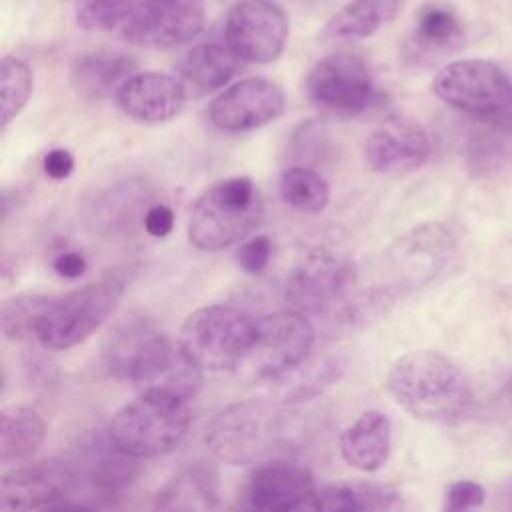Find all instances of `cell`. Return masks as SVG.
<instances>
[{
    "mask_svg": "<svg viewBox=\"0 0 512 512\" xmlns=\"http://www.w3.org/2000/svg\"><path fill=\"white\" fill-rule=\"evenodd\" d=\"M108 372L138 388V392H166L192 400L202 370L196 368L150 320L142 316L124 318L116 324L104 344Z\"/></svg>",
    "mask_w": 512,
    "mask_h": 512,
    "instance_id": "1",
    "label": "cell"
},
{
    "mask_svg": "<svg viewBox=\"0 0 512 512\" xmlns=\"http://www.w3.org/2000/svg\"><path fill=\"white\" fill-rule=\"evenodd\" d=\"M386 390L410 416L434 424L462 422L474 402L464 372L432 350L400 356L386 374Z\"/></svg>",
    "mask_w": 512,
    "mask_h": 512,
    "instance_id": "2",
    "label": "cell"
},
{
    "mask_svg": "<svg viewBox=\"0 0 512 512\" xmlns=\"http://www.w3.org/2000/svg\"><path fill=\"white\" fill-rule=\"evenodd\" d=\"M288 434L284 412L272 400L248 398L222 408L206 424L204 442L214 458L244 466L266 462Z\"/></svg>",
    "mask_w": 512,
    "mask_h": 512,
    "instance_id": "3",
    "label": "cell"
},
{
    "mask_svg": "<svg viewBox=\"0 0 512 512\" xmlns=\"http://www.w3.org/2000/svg\"><path fill=\"white\" fill-rule=\"evenodd\" d=\"M264 216L260 192L252 178L230 176L208 186L188 220V240L206 252H218L244 240Z\"/></svg>",
    "mask_w": 512,
    "mask_h": 512,
    "instance_id": "4",
    "label": "cell"
},
{
    "mask_svg": "<svg viewBox=\"0 0 512 512\" xmlns=\"http://www.w3.org/2000/svg\"><path fill=\"white\" fill-rule=\"evenodd\" d=\"M190 402L166 392H140L108 424L112 444L132 458H154L180 444L190 426Z\"/></svg>",
    "mask_w": 512,
    "mask_h": 512,
    "instance_id": "5",
    "label": "cell"
},
{
    "mask_svg": "<svg viewBox=\"0 0 512 512\" xmlns=\"http://www.w3.org/2000/svg\"><path fill=\"white\" fill-rule=\"evenodd\" d=\"M256 322L232 306H204L184 320L178 348L200 370L236 368L254 344Z\"/></svg>",
    "mask_w": 512,
    "mask_h": 512,
    "instance_id": "6",
    "label": "cell"
},
{
    "mask_svg": "<svg viewBox=\"0 0 512 512\" xmlns=\"http://www.w3.org/2000/svg\"><path fill=\"white\" fill-rule=\"evenodd\" d=\"M124 294V278L110 274L62 298H54L36 328L48 350H66L92 336L114 312Z\"/></svg>",
    "mask_w": 512,
    "mask_h": 512,
    "instance_id": "7",
    "label": "cell"
},
{
    "mask_svg": "<svg viewBox=\"0 0 512 512\" xmlns=\"http://www.w3.org/2000/svg\"><path fill=\"white\" fill-rule=\"evenodd\" d=\"M354 264L330 244L310 246L296 260L286 284V300L292 310L308 314H336L350 298Z\"/></svg>",
    "mask_w": 512,
    "mask_h": 512,
    "instance_id": "8",
    "label": "cell"
},
{
    "mask_svg": "<svg viewBox=\"0 0 512 512\" xmlns=\"http://www.w3.org/2000/svg\"><path fill=\"white\" fill-rule=\"evenodd\" d=\"M434 94L470 118H492L512 110V80L492 60H456L432 82Z\"/></svg>",
    "mask_w": 512,
    "mask_h": 512,
    "instance_id": "9",
    "label": "cell"
},
{
    "mask_svg": "<svg viewBox=\"0 0 512 512\" xmlns=\"http://www.w3.org/2000/svg\"><path fill=\"white\" fill-rule=\"evenodd\" d=\"M314 328L308 316L292 308L272 312L256 322L254 344L242 368L256 380H274L310 358Z\"/></svg>",
    "mask_w": 512,
    "mask_h": 512,
    "instance_id": "10",
    "label": "cell"
},
{
    "mask_svg": "<svg viewBox=\"0 0 512 512\" xmlns=\"http://www.w3.org/2000/svg\"><path fill=\"white\" fill-rule=\"evenodd\" d=\"M306 94L322 112L354 118L374 100V82L366 62L354 54H330L314 64L306 78Z\"/></svg>",
    "mask_w": 512,
    "mask_h": 512,
    "instance_id": "11",
    "label": "cell"
},
{
    "mask_svg": "<svg viewBox=\"0 0 512 512\" xmlns=\"http://www.w3.org/2000/svg\"><path fill=\"white\" fill-rule=\"evenodd\" d=\"M206 22L202 0H136L122 24L126 42L166 50L194 40Z\"/></svg>",
    "mask_w": 512,
    "mask_h": 512,
    "instance_id": "12",
    "label": "cell"
},
{
    "mask_svg": "<svg viewBox=\"0 0 512 512\" xmlns=\"http://www.w3.org/2000/svg\"><path fill=\"white\" fill-rule=\"evenodd\" d=\"M318 486L310 470L286 458L260 462L240 492V512H312Z\"/></svg>",
    "mask_w": 512,
    "mask_h": 512,
    "instance_id": "13",
    "label": "cell"
},
{
    "mask_svg": "<svg viewBox=\"0 0 512 512\" xmlns=\"http://www.w3.org/2000/svg\"><path fill=\"white\" fill-rule=\"evenodd\" d=\"M288 32V16L278 4L270 0H244L228 12L224 38L228 50L238 60L268 64L282 54Z\"/></svg>",
    "mask_w": 512,
    "mask_h": 512,
    "instance_id": "14",
    "label": "cell"
},
{
    "mask_svg": "<svg viewBox=\"0 0 512 512\" xmlns=\"http://www.w3.org/2000/svg\"><path fill=\"white\" fill-rule=\"evenodd\" d=\"M456 252L454 234L440 222H426L398 236L386 260L406 288H418L438 278Z\"/></svg>",
    "mask_w": 512,
    "mask_h": 512,
    "instance_id": "15",
    "label": "cell"
},
{
    "mask_svg": "<svg viewBox=\"0 0 512 512\" xmlns=\"http://www.w3.org/2000/svg\"><path fill=\"white\" fill-rule=\"evenodd\" d=\"M284 110L278 84L264 78H246L222 90L208 106L210 122L228 134L256 130L276 120Z\"/></svg>",
    "mask_w": 512,
    "mask_h": 512,
    "instance_id": "16",
    "label": "cell"
},
{
    "mask_svg": "<svg viewBox=\"0 0 512 512\" xmlns=\"http://www.w3.org/2000/svg\"><path fill=\"white\" fill-rule=\"evenodd\" d=\"M76 468L44 458L6 472L0 480V512H34L58 502L74 484Z\"/></svg>",
    "mask_w": 512,
    "mask_h": 512,
    "instance_id": "17",
    "label": "cell"
},
{
    "mask_svg": "<svg viewBox=\"0 0 512 512\" xmlns=\"http://www.w3.org/2000/svg\"><path fill=\"white\" fill-rule=\"evenodd\" d=\"M154 194L144 178H124L94 194L84 206V222L92 232L104 236H126L140 224Z\"/></svg>",
    "mask_w": 512,
    "mask_h": 512,
    "instance_id": "18",
    "label": "cell"
},
{
    "mask_svg": "<svg viewBox=\"0 0 512 512\" xmlns=\"http://www.w3.org/2000/svg\"><path fill=\"white\" fill-rule=\"evenodd\" d=\"M364 156L374 172H410L428 160L430 140L418 122L406 116H388L368 136Z\"/></svg>",
    "mask_w": 512,
    "mask_h": 512,
    "instance_id": "19",
    "label": "cell"
},
{
    "mask_svg": "<svg viewBox=\"0 0 512 512\" xmlns=\"http://www.w3.org/2000/svg\"><path fill=\"white\" fill-rule=\"evenodd\" d=\"M464 160L478 180L512 176V110L492 118H472L466 132Z\"/></svg>",
    "mask_w": 512,
    "mask_h": 512,
    "instance_id": "20",
    "label": "cell"
},
{
    "mask_svg": "<svg viewBox=\"0 0 512 512\" xmlns=\"http://www.w3.org/2000/svg\"><path fill=\"white\" fill-rule=\"evenodd\" d=\"M184 100L176 76L154 70L130 76L116 94L118 108L138 122H166L182 110Z\"/></svg>",
    "mask_w": 512,
    "mask_h": 512,
    "instance_id": "21",
    "label": "cell"
},
{
    "mask_svg": "<svg viewBox=\"0 0 512 512\" xmlns=\"http://www.w3.org/2000/svg\"><path fill=\"white\" fill-rule=\"evenodd\" d=\"M216 504V468L208 462H190L154 494L150 512H212Z\"/></svg>",
    "mask_w": 512,
    "mask_h": 512,
    "instance_id": "22",
    "label": "cell"
},
{
    "mask_svg": "<svg viewBox=\"0 0 512 512\" xmlns=\"http://www.w3.org/2000/svg\"><path fill=\"white\" fill-rule=\"evenodd\" d=\"M338 444L348 466L360 472H376L390 456L392 424L380 410H366L342 430Z\"/></svg>",
    "mask_w": 512,
    "mask_h": 512,
    "instance_id": "23",
    "label": "cell"
},
{
    "mask_svg": "<svg viewBox=\"0 0 512 512\" xmlns=\"http://www.w3.org/2000/svg\"><path fill=\"white\" fill-rule=\"evenodd\" d=\"M238 58L224 44L206 42L190 48L176 64V80L186 98H202L230 82Z\"/></svg>",
    "mask_w": 512,
    "mask_h": 512,
    "instance_id": "24",
    "label": "cell"
},
{
    "mask_svg": "<svg viewBox=\"0 0 512 512\" xmlns=\"http://www.w3.org/2000/svg\"><path fill=\"white\" fill-rule=\"evenodd\" d=\"M312 512H406V502L388 484L336 482L318 488Z\"/></svg>",
    "mask_w": 512,
    "mask_h": 512,
    "instance_id": "25",
    "label": "cell"
},
{
    "mask_svg": "<svg viewBox=\"0 0 512 512\" xmlns=\"http://www.w3.org/2000/svg\"><path fill=\"white\" fill-rule=\"evenodd\" d=\"M76 472L82 470L86 478L98 488L102 494H116L126 488L138 468L136 458L118 450L108 434L104 438H92L82 446L78 460L74 462ZM78 476V474H76Z\"/></svg>",
    "mask_w": 512,
    "mask_h": 512,
    "instance_id": "26",
    "label": "cell"
},
{
    "mask_svg": "<svg viewBox=\"0 0 512 512\" xmlns=\"http://www.w3.org/2000/svg\"><path fill=\"white\" fill-rule=\"evenodd\" d=\"M136 62L126 54H86L70 72L74 92L84 100H104L118 94L122 84L134 76Z\"/></svg>",
    "mask_w": 512,
    "mask_h": 512,
    "instance_id": "27",
    "label": "cell"
},
{
    "mask_svg": "<svg viewBox=\"0 0 512 512\" xmlns=\"http://www.w3.org/2000/svg\"><path fill=\"white\" fill-rule=\"evenodd\" d=\"M344 372V362L338 356H318L306 358L294 370L270 380L276 388V402L282 406L300 404L316 398L328 386H332Z\"/></svg>",
    "mask_w": 512,
    "mask_h": 512,
    "instance_id": "28",
    "label": "cell"
},
{
    "mask_svg": "<svg viewBox=\"0 0 512 512\" xmlns=\"http://www.w3.org/2000/svg\"><path fill=\"white\" fill-rule=\"evenodd\" d=\"M400 0H350L322 30L324 40H362L394 20Z\"/></svg>",
    "mask_w": 512,
    "mask_h": 512,
    "instance_id": "29",
    "label": "cell"
},
{
    "mask_svg": "<svg viewBox=\"0 0 512 512\" xmlns=\"http://www.w3.org/2000/svg\"><path fill=\"white\" fill-rule=\"evenodd\" d=\"M46 436L42 416L26 406H10L0 414V462L14 464L30 458Z\"/></svg>",
    "mask_w": 512,
    "mask_h": 512,
    "instance_id": "30",
    "label": "cell"
},
{
    "mask_svg": "<svg viewBox=\"0 0 512 512\" xmlns=\"http://www.w3.org/2000/svg\"><path fill=\"white\" fill-rule=\"evenodd\" d=\"M464 26L456 12L442 4H426L416 16L412 44L422 54H442L458 48Z\"/></svg>",
    "mask_w": 512,
    "mask_h": 512,
    "instance_id": "31",
    "label": "cell"
},
{
    "mask_svg": "<svg viewBox=\"0 0 512 512\" xmlns=\"http://www.w3.org/2000/svg\"><path fill=\"white\" fill-rule=\"evenodd\" d=\"M280 196L300 212L318 214L330 202V186L314 168L290 166L280 176Z\"/></svg>",
    "mask_w": 512,
    "mask_h": 512,
    "instance_id": "32",
    "label": "cell"
},
{
    "mask_svg": "<svg viewBox=\"0 0 512 512\" xmlns=\"http://www.w3.org/2000/svg\"><path fill=\"white\" fill-rule=\"evenodd\" d=\"M54 298L42 294H20L2 304V332L10 340L36 338V328Z\"/></svg>",
    "mask_w": 512,
    "mask_h": 512,
    "instance_id": "33",
    "label": "cell"
},
{
    "mask_svg": "<svg viewBox=\"0 0 512 512\" xmlns=\"http://www.w3.org/2000/svg\"><path fill=\"white\" fill-rule=\"evenodd\" d=\"M34 88V76L26 62L16 56L2 58L0 94H2V130L22 112Z\"/></svg>",
    "mask_w": 512,
    "mask_h": 512,
    "instance_id": "34",
    "label": "cell"
},
{
    "mask_svg": "<svg viewBox=\"0 0 512 512\" xmlns=\"http://www.w3.org/2000/svg\"><path fill=\"white\" fill-rule=\"evenodd\" d=\"M288 152L298 162L296 166L312 168L330 162L336 154V144L322 122H302L290 138Z\"/></svg>",
    "mask_w": 512,
    "mask_h": 512,
    "instance_id": "35",
    "label": "cell"
},
{
    "mask_svg": "<svg viewBox=\"0 0 512 512\" xmlns=\"http://www.w3.org/2000/svg\"><path fill=\"white\" fill-rule=\"evenodd\" d=\"M136 0H82L76 12V22L88 32L112 30L124 24Z\"/></svg>",
    "mask_w": 512,
    "mask_h": 512,
    "instance_id": "36",
    "label": "cell"
},
{
    "mask_svg": "<svg viewBox=\"0 0 512 512\" xmlns=\"http://www.w3.org/2000/svg\"><path fill=\"white\" fill-rule=\"evenodd\" d=\"M484 488L472 480L452 482L442 500V512H474L484 504Z\"/></svg>",
    "mask_w": 512,
    "mask_h": 512,
    "instance_id": "37",
    "label": "cell"
},
{
    "mask_svg": "<svg viewBox=\"0 0 512 512\" xmlns=\"http://www.w3.org/2000/svg\"><path fill=\"white\" fill-rule=\"evenodd\" d=\"M272 256V240L268 236H254L244 242L236 254L240 268L248 274H260Z\"/></svg>",
    "mask_w": 512,
    "mask_h": 512,
    "instance_id": "38",
    "label": "cell"
},
{
    "mask_svg": "<svg viewBox=\"0 0 512 512\" xmlns=\"http://www.w3.org/2000/svg\"><path fill=\"white\" fill-rule=\"evenodd\" d=\"M174 228V212L170 206L156 202L148 208L144 216V230L154 238H164Z\"/></svg>",
    "mask_w": 512,
    "mask_h": 512,
    "instance_id": "39",
    "label": "cell"
},
{
    "mask_svg": "<svg viewBox=\"0 0 512 512\" xmlns=\"http://www.w3.org/2000/svg\"><path fill=\"white\" fill-rule=\"evenodd\" d=\"M74 170V158L64 148H54L44 156V172L54 180H64Z\"/></svg>",
    "mask_w": 512,
    "mask_h": 512,
    "instance_id": "40",
    "label": "cell"
},
{
    "mask_svg": "<svg viewBox=\"0 0 512 512\" xmlns=\"http://www.w3.org/2000/svg\"><path fill=\"white\" fill-rule=\"evenodd\" d=\"M54 272L60 276V278H68V280H76L80 276H84L86 272V260L80 252H74V250H66V252H60L54 262Z\"/></svg>",
    "mask_w": 512,
    "mask_h": 512,
    "instance_id": "41",
    "label": "cell"
},
{
    "mask_svg": "<svg viewBox=\"0 0 512 512\" xmlns=\"http://www.w3.org/2000/svg\"><path fill=\"white\" fill-rule=\"evenodd\" d=\"M494 506L498 512H512V478L504 480L498 490H496V498H494Z\"/></svg>",
    "mask_w": 512,
    "mask_h": 512,
    "instance_id": "42",
    "label": "cell"
},
{
    "mask_svg": "<svg viewBox=\"0 0 512 512\" xmlns=\"http://www.w3.org/2000/svg\"><path fill=\"white\" fill-rule=\"evenodd\" d=\"M44 512H100L92 504L86 502H72V500H58L44 508Z\"/></svg>",
    "mask_w": 512,
    "mask_h": 512,
    "instance_id": "43",
    "label": "cell"
},
{
    "mask_svg": "<svg viewBox=\"0 0 512 512\" xmlns=\"http://www.w3.org/2000/svg\"><path fill=\"white\" fill-rule=\"evenodd\" d=\"M504 398H506V402L512 406V376L508 378V382H506V386H504Z\"/></svg>",
    "mask_w": 512,
    "mask_h": 512,
    "instance_id": "44",
    "label": "cell"
}]
</instances>
